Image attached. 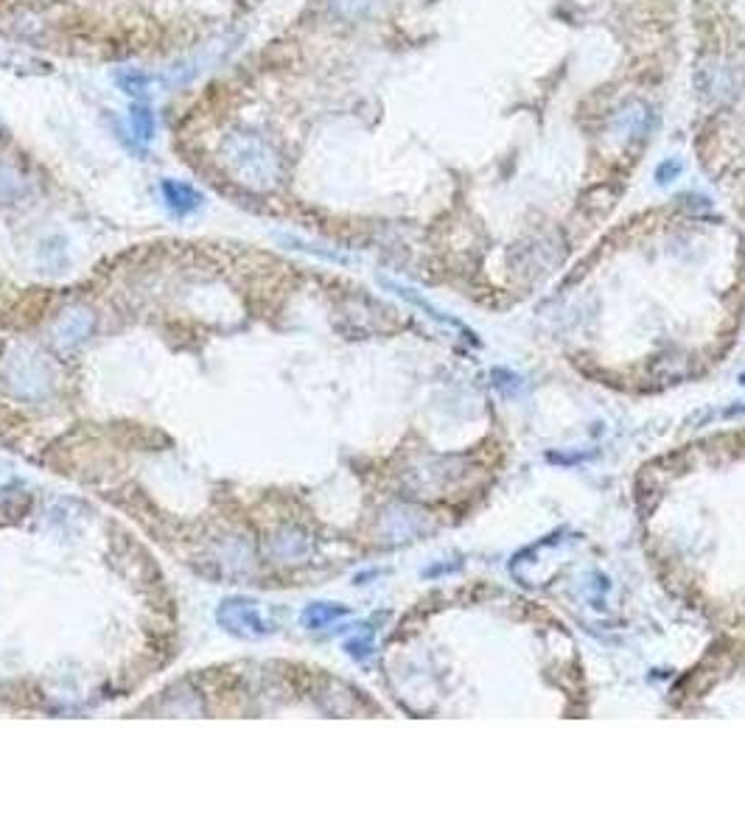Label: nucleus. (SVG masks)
I'll use <instances>...</instances> for the list:
<instances>
[{
	"mask_svg": "<svg viewBox=\"0 0 745 840\" xmlns=\"http://www.w3.org/2000/svg\"><path fill=\"white\" fill-rule=\"evenodd\" d=\"M494 384H496V390H502V393H513L515 386H518V376L515 373H510V370H505V367H494Z\"/></svg>",
	"mask_w": 745,
	"mask_h": 840,
	"instance_id": "obj_13",
	"label": "nucleus"
},
{
	"mask_svg": "<svg viewBox=\"0 0 745 840\" xmlns=\"http://www.w3.org/2000/svg\"><path fill=\"white\" fill-rule=\"evenodd\" d=\"M348 613H350V608L342 605V602H309L300 613V622L309 630H322V628L334 625L337 620L348 617Z\"/></svg>",
	"mask_w": 745,
	"mask_h": 840,
	"instance_id": "obj_6",
	"label": "nucleus"
},
{
	"mask_svg": "<svg viewBox=\"0 0 745 840\" xmlns=\"http://www.w3.org/2000/svg\"><path fill=\"white\" fill-rule=\"evenodd\" d=\"M272 552L280 561H298V558L309 555V538L306 535H280V538H275Z\"/></svg>",
	"mask_w": 745,
	"mask_h": 840,
	"instance_id": "obj_9",
	"label": "nucleus"
},
{
	"mask_svg": "<svg viewBox=\"0 0 745 840\" xmlns=\"http://www.w3.org/2000/svg\"><path fill=\"white\" fill-rule=\"evenodd\" d=\"M129 129L138 143H149L154 138V112L146 104H132L129 110Z\"/></svg>",
	"mask_w": 745,
	"mask_h": 840,
	"instance_id": "obj_8",
	"label": "nucleus"
},
{
	"mask_svg": "<svg viewBox=\"0 0 745 840\" xmlns=\"http://www.w3.org/2000/svg\"><path fill=\"white\" fill-rule=\"evenodd\" d=\"M118 87L126 93V95H146L149 93V87H152V76H146V73H138V71H126V73H121L118 76Z\"/></svg>",
	"mask_w": 745,
	"mask_h": 840,
	"instance_id": "obj_10",
	"label": "nucleus"
},
{
	"mask_svg": "<svg viewBox=\"0 0 745 840\" xmlns=\"http://www.w3.org/2000/svg\"><path fill=\"white\" fill-rule=\"evenodd\" d=\"M216 622L221 625L224 633H230L236 639H247V641L267 639L275 630V625L261 613V605L250 597L221 600L216 608Z\"/></svg>",
	"mask_w": 745,
	"mask_h": 840,
	"instance_id": "obj_2",
	"label": "nucleus"
},
{
	"mask_svg": "<svg viewBox=\"0 0 745 840\" xmlns=\"http://www.w3.org/2000/svg\"><path fill=\"white\" fill-rule=\"evenodd\" d=\"M221 160L228 171L247 188H272L280 171L275 149L252 132H233L221 141Z\"/></svg>",
	"mask_w": 745,
	"mask_h": 840,
	"instance_id": "obj_1",
	"label": "nucleus"
},
{
	"mask_svg": "<svg viewBox=\"0 0 745 840\" xmlns=\"http://www.w3.org/2000/svg\"><path fill=\"white\" fill-rule=\"evenodd\" d=\"M160 193H163V202H166V208L174 216L197 213L202 208V202H205L202 193L193 185L182 182V180H163V182H160Z\"/></svg>",
	"mask_w": 745,
	"mask_h": 840,
	"instance_id": "obj_3",
	"label": "nucleus"
},
{
	"mask_svg": "<svg viewBox=\"0 0 745 840\" xmlns=\"http://www.w3.org/2000/svg\"><path fill=\"white\" fill-rule=\"evenodd\" d=\"M381 283H384L387 288H393V292H396L398 298H404V300H409L412 306H417V308H424V311H426V314H429L432 319H437V322H443V326H448V328H457V331H463V334H466V337L471 339V342H476V337H474V334H471V331H468L466 326H463V322H457V319H451V317H446V314H443L440 308H435L432 303H426V300H424V298H420V295H415V292H412V288H407V286H401V283H393V280H387V278H384Z\"/></svg>",
	"mask_w": 745,
	"mask_h": 840,
	"instance_id": "obj_7",
	"label": "nucleus"
},
{
	"mask_svg": "<svg viewBox=\"0 0 745 840\" xmlns=\"http://www.w3.org/2000/svg\"><path fill=\"white\" fill-rule=\"evenodd\" d=\"M678 174H681V163H678V160H667V163H662V166L656 169V180H659L662 185H667V182H670L672 177H678Z\"/></svg>",
	"mask_w": 745,
	"mask_h": 840,
	"instance_id": "obj_14",
	"label": "nucleus"
},
{
	"mask_svg": "<svg viewBox=\"0 0 745 840\" xmlns=\"http://www.w3.org/2000/svg\"><path fill=\"white\" fill-rule=\"evenodd\" d=\"M345 653L350 656V659H356V661H365V659H370L373 656V633H362V636H356V639H350V641H345Z\"/></svg>",
	"mask_w": 745,
	"mask_h": 840,
	"instance_id": "obj_12",
	"label": "nucleus"
},
{
	"mask_svg": "<svg viewBox=\"0 0 745 840\" xmlns=\"http://www.w3.org/2000/svg\"><path fill=\"white\" fill-rule=\"evenodd\" d=\"M613 129L622 135V138H644L651 132L653 126V115H651V107L642 104V102H628L617 115H613Z\"/></svg>",
	"mask_w": 745,
	"mask_h": 840,
	"instance_id": "obj_4",
	"label": "nucleus"
},
{
	"mask_svg": "<svg viewBox=\"0 0 745 840\" xmlns=\"http://www.w3.org/2000/svg\"><path fill=\"white\" fill-rule=\"evenodd\" d=\"M90 328H93V314L87 308H74L59 319V326L54 328V337H56L59 345L74 347L82 339H87Z\"/></svg>",
	"mask_w": 745,
	"mask_h": 840,
	"instance_id": "obj_5",
	"label": "nucleus"
},
{
	"mask_svg": "<svg viewBox=\"0 0 745 840\" xmlns=\"http://www.w3.org/2000/svg\"><path fill=\"white\" fill-rule=\"evenodd\" d=\"M740 384H745V373H742V376H740Z\"/></svg>",
	"mask_w": 745,
	"mask_h": 840,
	"instance_id": "obj_15",
	"label": "nucleus"
},
{
	"mask_svg": "<svg viewBox=\"0 0 745 840\" xmlns=\"http://www.w3.org/2000/svg\"><path fill=\"white\" fill-rule=\"evenodd\" d=\"M331 9L345 20H359L370 9V0H331Z\"/></svg>",
	"mask_w": 745,
	"mask_h": 840,
	"instance_id": "obj_11",
	"label": "nucleus"
}]
</instances>
